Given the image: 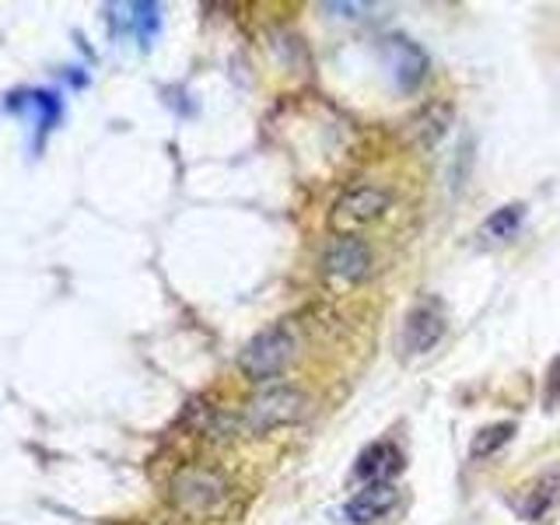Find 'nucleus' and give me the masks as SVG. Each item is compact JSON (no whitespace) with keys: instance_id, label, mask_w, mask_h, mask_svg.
<instances>
[{"instance_id":"nucleus-5","label":"nucleus","mask_w":560,"mask_h":525,"mask_svg":"<svg viewBox=\"0 0 560 525\" xmlns=\"http://www.w3.org/2000/svg\"><path fill=\"white\" fill-rule=\"evenodd\" d=\"M323 273L337 284H358L372 273V249L364 238H332L323 253Z\"/></svg>"},{"instance_id":"nucleus-9","label":"nucleus","mask_w":560,"mask_h":525,"mask_svg":"<svg viewBox=\"0 0 560 525\" xmlns=\"http://www.w3.org/2000/svg\"><path fill=\"white\" fill-rule=\"evenodd\" d=\"M175 498H179L192 512H207L210 504H218L224 498V483L214 477V472L203 469H189L175 480Z\"/></svg>"},{"instance_id":"nucleus-17","label":"nucleus","mask_w":560,"mask_h":525,"mask_svg":"<svg viewBox=\"0 0 560 525\" xmlns=\"http://www.w3.org/2000/svg\"><path fill=\"white\" fill-rule=\"evenodd\" d=\"M323 11H332V14H340V18H358L354 11H368V4H323Z\"/></svg>"},{"instance_id":"nucleus-7","label":"nucleus","mask_w":560,"mask_h":525,"mask_svg":"<svg viewBox=\"0 0 560 525\" xmlns=\"http://www.w3.org/2000/svg\"><path fill=\"white\" fill-rule=\"evenodd\" d=\"M402 452L396 442H375V445H368L361 455H358V480H364L368 487L372 483H393L399 472H402Z\"/></svg>"},{"instance_id":"nucleus-3","label":"nucleus","mask_w":560,"mask_h":525,"mask_svg":"<svg viewBox=\"0 0 560 525\" xmlns=\"http://www.w3.org/2000/svg\"><path fill=\"white\" fill-rule=\"evenodd\" d=\"M291 358H294V329L288 323H277L270 329L256 332V337L245 343V350L238 354V368L245 378L270 382L284 372Z\"/></svg>"},{"instance_id":"nucleus-10","label":"nucleus","mask_w":560,"mask_h":525,"mask_svg":"<svg viewBox=\"0 0 560 525\" xmlns=\"http://www.w3.org/2000/svg\"><path fill=\"white\" fill-rule=\"evenodd\" d=\"M8 109H25L35 116V130H39V140L43 133H49L52 127H57L60 119V98L52 92H25V95H14L8 102Z\"/></svg>"},{"instance_id":"nucleus-11","label":"nucleus","mask_w":560,"mask_h":525,"mask_svg":"<svg viewBox=\"0 0 560 525\" xmlns=\"http://www.w3.org/2000/svg\"><path fill=\"white\" fill-rule=\"evenodd\" d=\"M448 127H452V109L445 102H431V105H424L413 119H410V133L420 140L424 148H434L438 140H442L445 133H448Z\"/></svg>"},{"instance_id":"nucleus-13","label":"nucleus","mask_w":560,"mask_h":525,"mask_svg":"<svg viewBox=\"0 0 560 525\" xmlns=\"http://www.w3.org/2000/svg\"><path fill=\"white\" fill-rule=\"evenodd\" d=\"M525 221V203H504L498 207L494 214H490L483 224H480V238L483 242H508V238H515L518 235V228Z\"/></svg>"},{"instance_id":"nucleus-14","label":"nucleus","mask_w":560,"mask_h":525,"mask_svg":"<svg viewBox=\"0 0 560 525\" xmlns=\"http://www.w3.org/2000/svg\"><path fill=\"white\" fill-rule=\"evenodd\" d=\"M130 14H116V25L119 32L130 28L137 35L140 46H151V39L158 35V25H162V14H158V4H127Z\"/></svg>"},{"instance_id":"nucleus-2","label":"nucleus","mask_w":560,"mask_h":525,"mask_svg":"<svg viewBox=\"0 0 560 525\" xmlns=\"http://www.w3.org/2000/svg\"><path fill=\"white\" fill-rule=\"evenodd\" d=\"M389 203L393 197L382 186H372V183L350 186L340 192L337 203L329 210V232L337 238H361L364 228H372L375 221L385 218Z\"/></svg>"},{"instance_id":"nucleus-8","label":"nucleus","mask_w":560,"mask_h":525,"mask_svg":"<svg viewBox=\"0 0 560 525\" xmlns=\"http://www.w3.org/2000/svg\"><path fill=\"white\" fill-rule=\"evenodd\" d=\"M396 501H399V490L393 483H372V487L358 490V494L347 501L343 515H347V522H354V525H372V522L389 515L396 508Z\"/></svg>"},{"instance_id":"nucleus-6","label":"nucleus","mask_w":560,"mask_h":525,"mask_svg":"<svg viewBox=\"0 0 560 525\" xmlns=\"http://www.w3.org/2000/svg\"><path fill=\"white\" fill-rule=\"evenodd\" d=\"M385 60H389L399 92H417L420 81L428 78V52L413 39H407V35H389L385 39Z\"/></svg>"},{"instance_id":"nucleus-1","label":"nucleus","mask_w":560,"mask_h":525,"mask_svg":"<svg viewBox=\"0 0 560 525\" xmlns=\"http://www.w3.org/2000/svg\"><path fill=\"white\" fill-rule=\"evenodd\" d=\"M312 407L308 393H302L298 385L291 382H277L259 389L249 402H245V428L253 434H267L273 428H284V424H298Z\"/></svg>"},{"instance_id":"nucleus-4","label":"nucleus","mask_w":560,"mask_h":525,"mask_svg":"<svg viewBox=\"0 0 560 525\" xmlns=\"http://www.w3.org/2000/svg\"><path fill=\"white\" fill-rule=\"evenodd\" d=\"M445 337V305L438 298H424L417 302L407 319H402V332H399V347L407 358H424L428 350H434Z\"/></svg>"},{"instance_id":"nucleus-15","label":"nucleus","mask_w":560,"mask_h":525,"mask_svg":"<svg viewBox=\"0 0 560 525\" xmlns=\"http://www.w3.org/2000/svg\"><path fill=\"white\" fill-rule=\"evenodd\" d=\"M515 438V424L512 420H498V424H487L477 431V438H472V445H469V455L472 459H490L494 452H501L508 442Z\"/></svg>"},{"instance_id":"nucleus-12","label":"nucleus","mask_w":560,"mask_h":525,"mask_svg":"<svg viewBox=\"0 0 560 525\" xmlns=\"http://www.w3.org/2000/svg\"><path fill=\"white\" fill-rule=\"evenodd\" d=\"M557 504H560V477H542L539 483L525 490V498L518 501V512L522 518L539 522V518H547Z\"/></svg>"},{"instance_id":"nucleus-16","label":"nucleus","mask_w":560,"mask_h":525,"mask_svg":"<svg viewBox=\"0 0 560 525\" xmlns=\"http://www.w3.org/2000/svg\"><path fill=\"white\" fill-rule=\"evenodd\" d=\"M547 402H550V407H557V402H560V358L550 364V372H547Z\"/></svg>"}]
</instances>
